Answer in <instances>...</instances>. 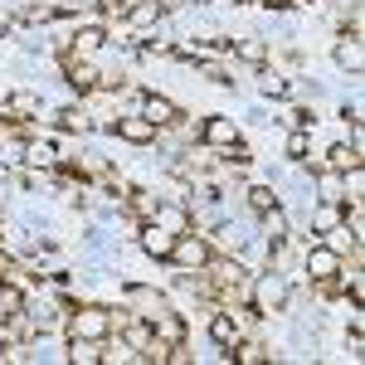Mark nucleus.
<instances>
[{
	"instance_id": "f257e3e1",
	"label": "nucleus",
	"mask_w": 365,
	"mask_h": 365,
	"mask_svg": "<svg viewBox=\"0 0 365 365\" xmlns=\"http://www.w3.org/2000/svg\"><path fill=\"white\" fill-rule=\"evenodd\" d=\"M253 302H258L263 317H268V312H278L282 302H287V278H282V273H268V278L253 287Z\"/></svg>"
},
{
	"instance_id": "1a4fd4ad",
	"label": "nucleus",
	"mask_w": 365,
	"mask_h": 365,
	"mask_svg": "<svg viewBox=\"0 0 365 365\" xmlns=\"http://www.w3.org/2000/svg\"><path fill=\"white\" fill-rule=\"evenodd\" d=\"M200 137L210 141V146H234V122H225V117H210V122L200 127Z\"/></svg>"
},
{
	"instance_id": "4be33fe9",
	"label": "nucleus",
	"mask_w": 365,
	"mask_h": 365,
	"mask_svg": "<svg viewBox=\"0 0 365 365\" xmlns=\"http://www.w3.org/2000/svg\"><path fill=\"white\" fill-rule=\"evenodd\" d=\"M127 341H132V346H141V351H146V346H151V331H146V327H132V331H127Z\"/></svg>"
},
{
	"instance_id": "9b49d317",
	"label": "nucleus",
	"mask_w": 365,
	"mask_h": 365,
	"mask_svg": "<svg viewBox=\"0 0 365 365\" xmlns=\"http://www.w3.org/2000/svg\"><path fill=\"white\" fill-rule=\"evenodd\" d=\"M127 297H132L137 307H146V312H141V317H151V322H156V317L166 312V302H161L156 292H146V287H127Z\"/></svg>"
},
{
	"instance_id": "cd10ccee",
	"label": "nucleus",
	"mask_w": 365,
	"mask_h": 365,
	"mask_svg": "<svg viewBox=\"0 0 365 365\" xmlns=\"http://www.w3.org/2000/svg\"><path fill=\"white\" fill-rule=\"evenodd\" d=\"M0 34H5V15H0Z\"/></svg>"
},
{
	"instance_id": "7ed1b4c3",
	"label": "nucleus",
	"mask_w": 365,
	"mask_h": 365,
	"mask_svg": "<svg viewBox=\"0 0 365 365\" xmlns=\"http://www.w3.org/2000/svg\"><path fill=\"white\" fill-rule=\"evenodd\" d=\"M307 273H312L317 282L336 278V273H341V253H336V249H307Z\"/></svg>"
},
{
	"instance_id": "6ab92c4d",
	"label": "nucleus",
	"mask_w": 365,
	"mask_h": 365,
	"mask_svg": "<svg viewBox=\"0 0 365 365\" xmlns=\"http://www.w3.org/2000/svg\"><path fill=\"white\" fill-rule=\"evenodd\" d=\"M5 108H10V113H34V108H39V98H34V93H15Z\"/></svg>"
},
{
	"instance_id": "f8f14e48",
	"label": "nucleus",
	"mask_w": 365,
	"mask_h": 365,
	"mask_svg": "<svg viewBox=\"0 0 365 365\" xmlns=\"http://www.w3.org/2000/svg\"><path fill=\"white\" fill-rule=\"evenodd\" d=\"M331 170H361V146H331Z\"/></svg>"
},
{
	"instance_id": "a211bd4d",
	"label": "nucleus",
	"mask_w": 365,
	"mask_h": 365,
	"mask_svg": "<svg viewBox=\"0 0 365 365\" xmlns=\"http://www.w3.org/2000/svg\"><path fill=\"white\" fill-rule=\"evenodd\" d=\"M68 83L73 88H93V68H88V63H68Z\"/></svg>"
},
{
	"instance_id": "9d476101",
	"label": "nucleus",
	"mask_w": 365,
	"mask_h": 365,
	"mask_svg": "<svg viewBox=\"0 0 365 365\" xmlns=\"http://www.w3.org/2000/svg\"><path fill=\"white\" fill-rule=\"evenodd\" d=\"M161 15H166V5H161V0H141L137 10H127V25H151V20H161Z\"/></svg>"
},
{
	"instance_id": "6e6552de",
	"label": "nucleus",
	"mask_w": 365,
	"mask_h": 365,
	"mask_svg": "<svg viewBox=\"0 0 365 365\" xmlns=\"http://www.w3.org/2000/svg\"><path fill=\"white\" fill-rule=\"evenodd\" d=\"M336 63H341V68H351V73H361L365 49H361V39H356V34H346V39L336 44Z\"/></svg>"
},
{
	"instance_id": "393cba45",
	"label": "nucleus",
	"mask_w": 365,
	"mask_h": 365,
	"mask_svg": "<svg viewBox=\"0 0 365 365\" xmlns=\"http://www.w3.org/2000/svg\"><path fill=\"white\" fill-rule=\"evenodd\" d=\"M302 151H307V137H302V132H297V137L287 141V156H302Z\"/></svg>"
},
{
	"instance_id": "f3484780",
	"label": "nucleus",
	"mask_w": 365,
	"mask_h": 365,
	"mask_svg": "<svg viewBox=\"0 0 365 365\" xmlns=\"http://www.w3.org/2000/svg\"><path fill=\"white\" fill-rule=\"evenodd\" d=\"M249 205L258 210V215H263V210H273V190H268V185H253V190H249Z\"/></svg>"
},
{
	"instance_id": "bb28decb",
	"label": "nucleus",
	"mask_w": 365,
	"mask_h": 365,
	"mask_svg": "<svg viewBox=\"0 0 365 365\" xmlns=\"http://www.w3.org/2000/svg\"><path fill=\"white\" fill-rule=\"evenodd\" d=\"M117 5H122V10H137V5H141V0H117Z\"/></svg>"
},
{
	"instance_id": "0eeeda50",
	"label": "nucleus",
	"mask_w": 365,
	"mask_h": 365,
	"mask_svg": "<svg viewBox=\"0 0 365 365\" xmlns=\"http://www.w3.org/2000/svg\"><path fill=\"white\" fill-rule=\"evenodd\" d=\"M141 244H146V253H151V258H170L175 234H166L161 225H146V229H141Z\"/></svg>"
},
{
	"instance_id": "b1692460",
	"label": "nucleus",
	"mask_w": 365,
	"mask_h": 365,
	"mask_svg": "<svg viewBox=\"0 0 365 365\" xmlns=\"http://www.w3.org/2000/svg\"><path fill=\"white\" fill-rule=\"evenodd\" d=\"M263 93H268V98H282L287 83H282V78H263Z\"/></svg>"
},
{
	"instance_id": "423d86ee",
	"label": "nucleus",
	"mask_w": 365,
	"mask_h": 365,
	"mask_svg": "<svg viewBox=\"0 0 365 365\" xmlns=\"http://www.w3.org/2000/svg\"><path fill=\"white\" fill-rule=\"evenodd\" d=\"M141 117H146L151 127H170L180 113H175V103H170V98H156V93H151V98L141 103Z\"/></svg>"
},
{
	"instance_id": "4468645a",
	"label": "nucleus",
	"mask_w": 365,
	"mask_h": 365,
	"mask_svg": "<svg viewBox=\"0 0 365 365\" xmlns=\"http://www.w3.org/2000/svg\"><path fill=\"white\" fill-rule=\"evenodd\" d=\"M210 336L220 341V346H234V341H239V327H234L229 317H215V322H210Z\"/></svg>"
},
{
	"instance_id": "aec40b11",
	"label": "nucleus",
	"mask_w": 365,
	"mask_h": 365,
	"mask_svg": "<svg viewBox=\"0 0 365 365\" xmlns=\"http://www.w3.org/2000/svg\"><path fill=\"white\" fill-rule=\"evenodd\" d=\"M73 44H78V49H98V44H103V29H83V34H78V39H73Z\"/></svg>"
},
{
	"instance_id": "5701e85b",
	"label": "nucleus",
	"mask_w": 365,
	"mask_h": 365,
	"mask_svg": "<svg viewBox=\"0 0 365 365\" xmlns=\"http://www.w3.org/2000/svg\"><path fill=\"white\" fill-rule=\"evenodd\" d=\"M239 361H244V365H258V361H263V346H244V351H239Z\"/></svg>"
},
{
	"instance_id": "20e7f679",
	"label": "nucleus",
	"mask_w": 365,
	"mask_h": 365,
	"mask_svg": "<svg viewBox=\"0 0 365 365\" xmlns=\"http://www.w3.org/2000/svg\"><path fill=\"white\" fill-rule=\"evenodd\" d=\"M170 258H175L180 268H205V263H210V249H205L200 239H175V249H170Z\"/></svg>"
},
{
	"instance_id": "dca6fc26",
	"label": "nucleus",
	"mask_w": 365,
	"mask_h": 365,
	"mask_svg": "<svg viewBox=\"0 0 365 365\" xmlns=\"http://www.w3.org/2000/svg\"><path fill=\"white\" fill-rule=\"evenodd\" d=\"M239 58H244V63H263V58H268V44H263V39H239Z\"/></svg>"
},
{
	"instance_id": "f03ea898",
	"label": "nucleus",
	"mask_w": 365,
	"mask_h": 365,
	"mask_svg": "<svg viewBox=\"0 0 365 365\" xmlns=\"http://www.w3.org/2000/svg\"><path fill=\"white\" fill-rule=\"evenodd\" d=\"M108 312L103 307H83V312H73V336H83V341H103L108 336Z\"/></svg>"
},
{
	"instance_id": "a878e982",
	"label": "nucleus",
	"mask_w": 365,
	"mask_h": 365,
	"mask_svg": "<svg viewBox=\"0 0 365 365\" xmlns=\"http://www.w3.org/2000/svg\"><path fill=\"white\" fill-rule=\"evenodd\" d=\"M78 5H93V0H63V10H78Z\"/></svg>"
},
{
	"instance_id": "39448f33",
	"label": "nucleus",
	"mask_w": 365,
	"mask_h": 365,
	"mask_svg": "<svg viewBox=\"0 0 365 365\" xmlns=\"http://www.w3.org/2000/svg\"><path fill=\"white\" fill-rule=\"evenodd\" d=\"M117 137L122 141H132V146H146V141L156 137V127H151V122H146V117H122V122H117Z\"/></svg>"
},
{
	"instance_id": "ddd939ff",
	"label": "nucleus",
	"mask_w": 365,
	"mask_h": 365,
	"mask_svg": "<svg viewBox=\"0 0 365 365\" xmlns=\"http://www.w3.org/2000/svg\"><path fill=\"white\" fill-rule=\"evenodd\" d=\"M68 361H83V365H93V361H103V351H98V341L73 336V351H68Z\"/></svg>"
},
{
	"instance_id": "2eb2a0df",
	"label": "nucleus",
	"mask_w": 365,
	"mask_h": 365,
	"mask_svg": "<svg viewBox=\"0 0 365 365\" xmlns=\"http://www.w3.org/2000/svg\"><path fill=\"white\" fill-rule=\"evenodd\" d=\"M263 229H268V239H273V244H282V234H287V220H282L278 205H273V210H263Z\"/></svg>"
},
{
	"instance_id": "412c9836",
	"label": "nucleus",
	"mask_w": 365,
	"mask_h": 365,
	"mask_svg": "<svg viewBox=\"0 0 365 365\" xmlns=\"http://www.w3.org/2000/svg\"><path fill=\"white\" fill-rule=\"evenodd\" d=\"M336 220H341L336 210H317V220H312V225H317L322 234H327V229H336Z\"/></svg>"
}]
</instances>
